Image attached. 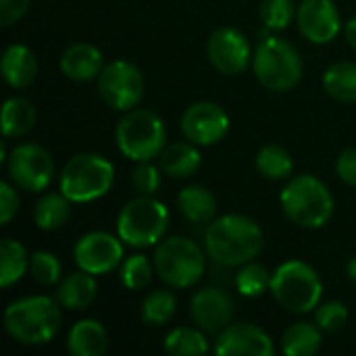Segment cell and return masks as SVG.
Returning a JSON list of instances; mask_svg holds the SVG:
<instances>
[{
	"mask_svg": "<svg viewBox=\"0 0 356 356\" xmlns=\"http://www.w3.org/2000/svg\"><path fill=\"white\" fill-rule=\"evenodd\" d=\"M263 229L244 215H223L213 219L204 234L207 254L223 267H242L263 250Z\"/></svg>",
	"mask_w": 356,
	"mask_h": 356,
	"instance_id": "obj_1",
	"label": "cell"
},
{
	"mask_svg": "<svg viewBox=\"0 0 356 356\" xmlns=\"http://www.w3.org/2000/svg\"><path fill=\"white\" fill-rule=\"evenodd\" d=\"M60 321V305L48 296L21 298L4 311L6 334L25 346L48 344L58 334Z\"/></svg>",
	"mask_w": 356,
	"mask_h": 356,
	"instance_id": "obj_2",
	"label": "cell"
},
{
	"mask_svg": "<svg viewBox=\"0 0 356 356\" xmlns=\"http://www.w3.org/2000/svg\"><path fill=\"white\" fill-rule=\"evenodd\" d=\"M286 217L307 229H319L334 215V196L327 186L313 175H296L280 194Z\"/></svg>",
	"mask_w": 356,
	"mask_h": 356,
	"instance_id": "obj_3",
	"label": "cell"
},
{
	"mask_svg": "<svg viewBox=\"0 0 356 356\" xmlns=\"http://www.w3.org/2000/svg\"><path fill=\"white\" fill-rule=\"evenodd\" d=\"M117 146L123 156L136 163H148L159 159L167 146V129L163 119L148 108H131L119 121Z\"/></svg>",
	"mask_w": 356,
	"mask_h": 356,
	"instance_id": "obj_4",
	"label": "cell"
},
{
	"mask_svg": "<svg viewBox=\"0 0 356 356\" xmlns=\"http://www.w3.org/2000/svg\"><path fill=\"white\" fill-rule=\"evenodd\" d=\"M252 69L261 86L271 92H288L302 79V58L294 44L284 38H265L252 56Z\"/></svg>",
	"mask_w": 356,
	"mask_h": 356,
	"instance_id": "obj_5",
	"label": "cell"
},
{
	"mask_svg": "<svg viewBox=\"0 0 356 356\" xmlns=\"http://www.w3.org/2000/svg\"><path fill=\"white\" fill-rule=\"evenodd\" d=\"M271 294L290 313H311L319 307L323 284L305 261H286L271 273Z\"/></svg>",
	"mask_w": 356,
	"mask_h": 356,
	"instance_id": "obj_6",
	"label": "cell"
},
{
	"mask_svg": "<svg viewBox=\"0 0 356 356\" xmlns=\"http://www.w3.org/2000/svg\"><path fill=\"white\" fill-rule=\"evenodd\" d=\"M152 263L159 277L171 288H190L198 284L207 269L204 252L200 246L194 240L181 236L161 240L156 244Z\"/></svg>",
	"mask_w": 356,
	"mask_h": 356,
	"instance_id": "obj_7",
	"label": "cell"
},
{
	"mask_svg": "<svg viewBox=\"0 0 356 356\" xmlns=\"http://www.w3.org/2000/svg\"><path fill=\"white\" fill-rule=\"evenodd\" d=\"M115 179V167L108 159L86 152L67 161L60 171V192L71 202H92L102 198Z\"/></svg>",
	"mask_w": 356,
	"mask_h": 356,
	"instance_id": "obj_8",
	"label": "cell"
},
{
	"mask_svg": "<svg viewBox=\"0 0 356 356\" xmlns=\"http://www.w3.org/2000/svg\"><path fill=\"white\" fill-rule=\"evenodd\" d=\"M169 225V211L167 207L152 198L140 196L129 200L117 219V236L134 248H148L163 240Z\"/></svg>",
	"mask_w": 356,
	"mask_h": 356,
	"instance_id": "obj_9",
	"label": "cell"
},
{
	"mask_svg": "<svg viewBox=\"0 0 356 356\" xmlns=\"http://www.w3.org/2000/svg\"><path fill=\"white\" fill-rule=\"evenodd\" d=\"M98 92L115 111H131L144 98V75L129 60H113L98 75Z\"/></svg>",
	"mask_w": 356,
	"mask_h": 356,
	"instance_id": "obj_10",
	"label": "cell"
},
{
	"mask_svg": "<svg viewBox=\"0 0 356 356\" xmlns=\"http://www.w3.org/2000/svg\"><path fill=\"white\" fill-rule=\"evenodd\" d=\"M10 181L27 192H42L50 186L54 175V161L50 152L38 144H19L8 156Z\"/></svg>",
	"mask_w": 356,
	"mask_h": 356,
	"instance_id": "obj_11",
	"label": "cell"
},
{
	"mask_svg": "<svg viewBox=\"0 0 356 356\" xmlns=\"http://www.w3.org/2000/svg\"><path fill=\"white\" fill-rule=\"evenodd\" d=\"M119 240L106 232L86 234L83 238H79V242L73 248L77 267L92 275L111 273L123 261V246Z\"/></svg>",
	"mask_w": 356,
	"mask_h": 356,
	"instance_id": "obj_12",
	"label": "cell"
},
{
	"mask_svg": "<svg viewBox=\"0 0 356 356\" xmlns=\"http://www.w3.org/2000/svg\"><path fill=\"white\" fill-rule=\"evenodd\" d=\"M181 131L196 146H213L227 136L229 117L215 102H196L184 113Z\"/></svg>",
	"mask_w": 356,
	"mask_h": 356,
	"instance_id": "obj_13",
	"label": "cell"
},
{
	"mask_svg": "<svg viewBox=\"0 0 356 356\" xmlns=\"http://www.w3.org/2000/svg\"><path fill=\"white\" fill-rule=\"evenodd\" d=\"M211 65L223 75H240L250 65V44L234 27H221L211 33L207 42Z\"/></svg>",
	"mask_w": 356,
	"mask_h": 356,
	"instance_id": "obj_14",
	"label": "cell"
},
{
	"mask_svg": "<svg viewBox=\"0 0 356 356\" xmlns=\"http://www.w3.org/2000/svg\"><path fill=\"white\" fill-rule=\"evenodd\" d=\"M215 353L219 356H273L275 346L263 327L252 323H234L219 334Z\"/></svg>",
	"mask_w": 356,
	"mask_h": 356,
	"instance_id": "obj_15",
	"label": "cell"
},
{
	"mask_svg": "<svg viewBox=\"0 0 356 356\" xmlns=\"http://www.w3.org/2000/svg\"><path fill=\"white\" fill-rule=\"evenodd\" d=\"M296 23L300 33L313 44H330L342 29L340 13L332 0H302Z\"/></svg>",
	"mask_w": 356,
	"mask_h": 356,
	"instance_id": "obj_16",
	"label": "cell"
},
{
	"mask_svg": "<svg viewBox=\"0 0 356 356\" xmlns=\"http://www.w3.org/2000/svg\"><path fill=\"white\" fill-rule=\"evenodd\" d=\"M192 319L207 334H221L234 319V300L219 288H204L192 298Z\"/></svg>",
	"mask_w": 356,
	"mask_h": 356,
	"instance_id": "obj_17",
	"label": "cell"
},
{
	"mask_svg": "<svg viewBox=\"0 0 356 356\" xmlns=\"http://www.w3.org/2000/svg\"><path fill=\"white\" fill-rule=\"evenodd\" d=\"M102 52L92 44H73L60 54V71L73 81H90L104 69Z\"/></svg>",
	"mask_w": 356,
	"mask_h": 356,
	"instance_id": "obj_18",
	"label": "cell"
},
{
	"mask_svg": "<svg viewBox=\"0 0 356 356\" xmlns=\"http://www.w3.org/2000/svg\"><path fill=\"white\" fill-rule=\"evenodd\" d=\"M2 77L10 88H27L38 75V60L23 44H10L2 54Z\"/></svg>",
	"mask_w": 356,
	"mask_h": 356,
	"instance_id": "obj_19",
	"label": "cell"
},
{
	"mask_svg": "<svg viewBox=\"0 0 356 356\" xmlns=\"http://www.w3.org/2000/svg\"><path fill=\"white\" fill-rule=\"evenodd\" d=\"M98 294V286L92 273L77 271L67 275L56 288V302L67 311H83L88 309Z\"/></svg>",
	"mask_w": 356,
	"mask_h": 356,
	"instance_id": "obj_20",
	"label": "cell"
},
{
	"mask_svg": "<svg viewBox=\"0 0 356 356\" xmlns=\"http://www.w3.org/2000/svg\"><path fill=\"white\" fill-rule=\"evenodd\" d=\"M108 336L100 321H77L67 336V350L73 356H100L106 353Z\"/></svg>",
	"mask_w": 356,
	"mask_h": 356,
	"instance_id": "obj_21",
	"label": "cell"
},
{
	"mask_svg": "<svg viewBox=\"0 0 356 356\" xmlns=\"http://www.w3.org/2000/svg\"><path fill=\"white\" fill-rule=\"evenodd\" d=\"M202 163V156L196 148V144L188 142H175L165 146V150L159 156L161 171L169 177H190L198 171Z\"/></svg>",
	"mask_w": 356,
	"mask_h": 356,
	"instance_id": "obj_22",
	"label": "cell"
},
{
	"mask_svg": "<svg viewBox=\"0 0 356 356\" xmlns=\"http://www.w3.org/2000/svg\"><path fill=\"white\" fill-rule=\"evenodd\" d=\"M179 211L190 223L209 225L217 215V198L204 186H188L177 196Z\"/></svg>",
	"mask_w": 356,
	"mask_h": 356,
	"instance_id": "obj_23",
	"label": "cell"
},
{
	"mask_svg": "<svg viewBox=\"0 0 356 356\" xmlns=\"http://www.w3.org/2000/svg\"><path fill=\"white\" fill-rule=\"evenodd\" d=\"M35 106L27 98H8L2 106V134L4 138H21L35 125Z\"/></svg>",
	"mask_w": 356,
	"mask_h": 356,
	"instance_id": "obj_24",
	"label": "cell"
},
{
	"mask_svg": "<svg viewBox=\"0 0 356 356\" xmlns=\"http://www.w3.org/2000/svg\"><path fill=\"white\" fill-rule=\"evenodd\" d=\"M325 92L340 102H356V63L342 60L332 65L323 75Z\"/></svg>",
	"mask_w": 356,
	"mask_h": 356,
	"instance_id": "obj_25",
	"label": "cell"
},
{
	"mask_svg": "<svg viewBox=\"0 0 356 356\" xmlns=\"http://www.w3.org/2000/svg\"><path fill=\"white\" fill-rule=\"evenodd\" d=\"M71 215V200L60 192V194H46L38 200L35 204V213H33V219H35V225L44 232H54L58 227H63L67 223Z\"/></svg>",
	"mask_w": 356,
	"mask_h": 356,
	"instance_id": "obj_26",
	"label": "cell"
},
{
	"mask_svg": "<svg viewBox=\"0 0 356 356\" xmlns=\"http://www.w3.org/2000/svg\"><path fill=\"white\" fill-rule=\"evenodd\" d=\"M321 348V330L317 323H294L282 338V350L288 356H313Z\"/></svg>",
	"mask_w": 356,
	"mask_h": 356,
	"instance_id": "obj_27",
	"label": "cell"
},
{
	"mask_svg": "<svg viewBox=\"0 0 356 356\" xmlns=\"http://www.w3.org/2000/svg\"><path fill=\"white\" fill-rule=\"evenodd\" d=\"M29 267L27 250L17 240L4 238L0 242V286L10 288L17 284Z\"/></svg>",
	"mask_w": 356,
	"mask_h": 356,
	"instance_id": "obj_28",
	"label": "cell"
},
{
	"mask_svg": "<svg viewBox=\"0 0 356 356\" xmlns=\"http://www.w3.org/2000/svg\"><path fill=\"white\" fill-rule=\"evenodd\" d=\"M257 169L267 179H286L294 171V161L290 152L277 144H269L259 150L257 154Z\"/></svg>",
	"mask_w": 356,
	"mask_h": 356,
	"instance_id": "obj_29",
	"label": "cell"
},
{
	"mask_svg": "<svg viewBox=\"0 0 356 356\" xmlns=\"http://www.w3.org/2000/svg\"><path fill=\"white\" fill-rule=\"evenodd\" d=\"M165 350L175 356H204L209 353V340L198 330L177 327L165 338Z\"/></svg>",
	"mask_w": 356,
	"mask_h": 356,
	"instance_id": "obj_30",
	"label": "cell"
},
{
	"mask_svg": "<svg viewBox=\"0 0 356 356\" xmlns=\"http://www.w3.org/2000/svg\"><path fill=\"white\" fill-rule=\"evenodd\" d=\"M175 309H177L175 296L169 290H156L150 296H146L142 305V319L146 325L161 327L171 321V317L175 315Z\"/></svg>",
	"mask_w": 356,
	"mask_h": 356,
	"instance_id": "obj_31",
	"label": "cell"
},
{
	"mask_svg": "<svg viewBox=\"0 0 356 356\" xmlns=\"http://www.w3.org/2000/svg\"><path fill=\"white\" fill-rule=\"evenodd\" d=\"M236 288L246 298H259L271 288V275L263 265L250 261L242 265L240 273L236 275Z\"/></svg>",
	"mask_w": 356,
	"mask_h": 356,
	"instance_id": "obj_32",
	"label": "cell"
},
{
	"mask_svg": "<svg viewBox=\"0 0 356 356\" xmlns=\"http://www.w3.org/2000/svg\"><path fill=\"white\" fill-rule=\"evenodd\" d=\"M152 273H156L154 263H150L144 254H134L121 265V284L127 290H144L152 282Z\"/></svg>",
	"mask_w": 356,
	"mask_h": 356,
	"instance_id": "obj_33",
	"label": "cell"
},
{
	"mask_svg": "<svg viewBox=\"0 0 356 356\" xmlns=\"http://www.w3.org/2000/svg\"><path fill=\"white\" fill-rule=\"evenodd\" d=\"M296 4L294 0H263L261 4V17H263V23L269 27V29H286L292 19L296 17Z\"/></svg>",
	"mask_w": 356,
	"mask_h": 356,
	"instance_id": "obj_34",
	"label": "cell"
},
{
	"mask_svg": "<svg viewBox=\"0 0 356 356\" xmlns=\"http://www.w3.org/2000/svg\"><path fill=\"white\" fill-rule=\"evenodd\" d=\"M29 269H31V275L38 284L42 286H54L58 280H60V273H63V267H60V261L50 254V252H33L31 261H29Z\"/></svg>",
	"mask_w": 356,
	"mask_h": 356,
	"instance_id": "obj_35",
	"label": "cell"
},
{
	"mask_svg": "<svg viewBox=\"0 0 356 356\" xmlns=\"http://www.w3.org/2000/svg\"><path fill=\"white\" fill-rule=\"evenodd\" d=\"M348 321V309L344 302H325L315 311V323L321 332H340Z\"/></svg>",
	"mask_w": 356,
	"mask_h": 356,
	"instance_id": "obj_36",
	"label": "cell"
},
{
	"mask_svg": "<svg viewBox=\"0 0 356 356\" xmlns=\"http://www.w3.org/2000/svg\"><path fill=\"white\" fill-rule=\"evenodd\" d=\"M131 181H134V188L140 194L152 196L159 190V186H161V173H159V169L154 165H150V161L148 163H140L134 169V173H131Z\"/></svg>",
	"mask_w": 356,
	"mask_h": 356,
	"instance_id": "obj_37",
	"label": "cell"
},
{
	"mask_svg": "<svg viewBox=\"0 0 356 356\" xmlns=\"http://www.w3.org/2000/svg\"><path fill=\"white\" fill-rule=\"evenodd\" d=\"M17 211H19V196L8 181H2L0 184V219H2V225L10 223V219L17 215Z\"/></svg>",
	"mask_w": 356,
	"mask_h": 356,
	"instance_id": "obj_38",
	"label": "cell"
},
{
	"mask_svg": "<svg viewBox=\"0 0 356 356\" xmlns=\"http://www.w3.org/2000/svg\"><path fill=\"white\" fill-rule=\"evenodd\" d=\"M336 171H338V177H340L344 184L355 186L356 188V148H346V150L338 156Z\"/></svg>",
	"mask_w": 356,
	"mask_h": 356,
	"instance_id": "obj_39",
	"label": "cell"
},
{
	"mask_svg": "<svg viewBox=\"0 0 356 356\" xmlns=\"http://www.w3.org/2000/svg\"><path fill=\"white\" fill-rule=\"evenodd\" d=\"M29 0H0V23L4 27L17 23L27 13Z\"/></svg>",
	"mask_w": 356,
	"mask_h": 356,
	"instance_id": "obj_40",
	"label": "cell"
},
{
	"mask_svg": "<svg viewBox=\"0 0 356 356\" xmlns=\"http://www.w3.org/2000/svg\"><path fill=\"white\" fill-rule=\"evenodd\" d=\"M344 33H346V40H348V44L356 48V17H353L348 23H346V27H344Z\"/></svg>",
	"mask_w": 356,
	"mask_h": 356,
	"instance_id": "obj_41",
	"label": "cell"
},
{
	"mask_svg": "<svg viewBox=\"0 0 356 356\" xmlns=\"http://www.w3.org/2000/svg\"><path fill=\"white\" fill-rule=\"evenodd\" d=\"M346 273H348V277H350L353 282H356V257L346 265Z\"/></svg>",
	"mask_w": 356,
	"mask_h": 356,
	"instance_id": "obj_42",
	"label": "cell"
}]
</instances>
